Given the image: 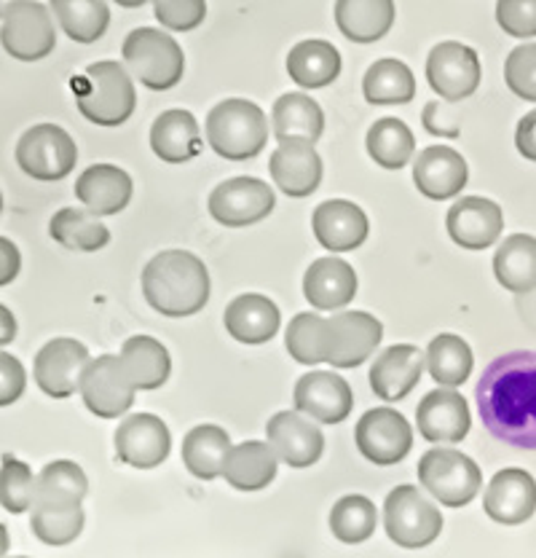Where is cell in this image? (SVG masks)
Segmentation results:
<instances>
[{"label": "cell", "mask_w": 536, "mask_h": 558, "mask_svg": "<svg viewBox=\"0 0 536 558\" xmlns=\"http://www.w3.org/2000/svg\"><path fill=\"white\" fill-rule=\"evenodd\" d=\"M488 433L512 449L536 451V352H510L483 371L475 389Z\"/></svg>", "instance_id": "1"}, {"label": "cell", "mask_w": 536, "mask_h": 558, "mask_svg": "<svg viewBox=\"0 0 536 558\" xmlns=\"http://www.w3.org/2000/svg\"><path fill=\"white\" fill-rule=\"evenodd\" d=\"M145 301L165 317H191L209 301V271L188 250H165L143 271Z\"/></svg>", "instance_id": "2"}, {"label": "cell", "mask_w": 536, "mask_h": 558, "mask_svg": "<svg viewBox=\"0 0 536 558\" xmlns=\"http://www.w3.org/2000/svg\"><path fill=\"white\" fill-rule=\"evenodd\" d=\"M73 95L81 116L97 126H119L137 108V92L119 62H95L73 78Z\"/></svg>", "instance_id": "3"}, {"label": "cell", "mask_w": 536, "mask_h": 558, "mask_svg": "<svg viewBox=\"0 0 536 558\" xmlns=\"http://www.w3.org/2000/svg\"><path fill=\"white\" fill-rule=\"evenodd\" d=\"M207 140L223 159H255L268 143L266 113L249 100H223L207 116Z\"/></svg>", "instance_id": "4"}, {"label": "cell", "mask_w": 536, "mask_h": 558, "mask_svg": "<svg viewBox=\"0 0 536 558\" xmlns=\"http://www.w3.org/2000/svg\"><path fill=\"white\" fill-rule=\"evenodd\" d=\"M126 68L134 78L154 92H167L178 86L185 70V54L172 35L156 31V27H137L126 35L121 46Z\"/></svg>", "instance_id": "5"}, {"label": "cell", "mask_w": 536, "mask_h": 558, "mask_svg": "<svg viewBox=\"0 0 536 558\" xmlns=\"http://www.w3.org/2000/svg\"><path fill=\"white\" fill-rule=\"evenodd\" d=\"M383 526L400 548H427L442 532L440 510L416 486H398L383 502Z\"/></svg>", "instance_id": "6"}, {"label": "cell", "mask_w": 536, "mask_h": 558, "mask_svg": "<svg viewBox=\"0 0 536 558\" xmlns=\"http://www.w3.org/2000/svg\"><path fill=\"white\" fill-rule=\"evenodd\" d=\"M418 481L437 502L448 508H464L480 492V468L462 451L433 449L418 462Z\"/></svg>", "instance_id": "7"}, {"label": "cell", "mask_w": 536, "mask_h": 558, "mask_svg": "<svg viewBox=\"0 0 536 558\" xmlns=\"http://www.w3.org/2000/svg\"><path fill=\"white\" fill-rule=\"evenodd\" d=\"M75 140L57 124L31 126L16 143V165L35 180H62L75 170Z\"/></svg>", "instance_id": "8"}, {"label": "cell", "mask_w": 536, "mask_h": 558, "mask_svg": "<svg viewBox=\"0 0 536 558\" xmlns=\"http://www.w3.org/2000/svg\"><path fill=\"white\" fill-rule=\"evenodd\" d=\"M0 44L20 62H38L49 57L57 46L49 9L35 0H20L11 5L0 25Z\"/></svg>", "instance_id": "9"}, {"label": "cell", "mask_w": 536, "mask_h": 558, "mask_svg": "<svg viewBox=\"0 0 536 558\" xmlns=\"http://www.w3.org/2000/svg\"><path fill=\"white\" fill-rule=\"evenodd\" d=\"M383 325L368 312H341L325 319V363L357 368L381 344Z\"/></svg>", "instance_id": "10"}, {"label": "cell", "mask_w": 536, "mask_h": 558, "mask_svg": "<svg viewBox=\"0 0 536 558\" xmlns=\"http://www.w3.org/2000/svg\"><path fill=\"white\" fill-rule=\"evenodd\" d=\"M81 398H84L86 409L95 416L102 418H119L132 409L134 403V384L126 376L121 357L115 354H102V357L92 360L86 365L84 376H81L78 387Z\"/></svg>", "instance_id": "11"}, {"label": "cell", "mask_w": 536, "mask_h": 558, "mask_svg": "<svg viewBox=\"0 0 536 558\" xmlns=\"http://www.w3.org/2000/svg\"><path fill=\"white\" fill-rule=\"evenodd\" d=\"M427 81L442 100H467L480 86V57L467 44L442 40L429 51Z\"/></svg>", "instance_id": "12"}, {"label": "cell", "mask_w": 536, "mask_h": 558, "mask_svg": "<svg viewBox=\"0 0 536 558\" xmlns=\"http://www.w3.org/2000/svg\"><path fill=\"white\" fill-rule=\"evenodd\" d=\"M273 205H277V196L268 189V183L258 178H231L209 194V215L231 229H242V226H253L268 218Z\"/></svg>", "instance_id": "13"}, {"label": "cell", "mask_w": 536, "mask_h": 558, "mask_svg": "<svg viewBox=\"0 0 536 558\" xmlns=\"http://www.w3.org/2000/svg\"><path fill=\"white\" fill-rule=\"evenodd\" d=\"M357 449L373 464H398L413 446V433L407 418L392 409H373L357 422L354 429Z\"/></svg>", "instance_id": "14"}, {"label": "cell", "mask_w": 536, "mask_h": 558, "mask_svg": "<svg viewBox=\"0 0 536 558\" xmlns=\"http://www.w3.org/2000/svg\"><path fill=\"white\" fill-rule=\"evenodd\" d=\"M92 363L89 349L75 339H51L35 354V384L49 398L65 400L78 392L81 376Z\"/></svg>", "instance_id": "15"}, {"label": "cell", "mask_w": 536, "mask_h": 558, "mask_svg": "<svg viewBox=\"0 0 536 558\" xmlns=\"http://www.w3.org/2000/svg\"><path fill=\"white\" fill-rule=\"evenodd\" d=\"M266 435L273 453L295 470L312 468L322 457V433L301 411H279V414H273L266 424Z\"/></svg>", "instance_id": "16"}, {"label": "cell", "mask_w": 536, "mask_h": 558, "mask_svg": "<svg viewBox=\"0 0 536 558\" xmlns=\"http://www.w3.org/2000/svg\"><path fill=\"white\" fill-rule=\"evenodd\" d=\"M172 435L169 427L154 414H132L115 429V453L121 462L139 470H154L169 457Z\"/></svg>", "instance_id": "17"}, {"label": "cell", "mask_w": 536, "mask_h": 558, "mask_svg": "<svg viewBox=\"0 0 536 558\" xmlns=\"http://www.w3.org/2000/svg\"><path fill=\"white\" fill-rule=\"evenodd\" d=\"M354 409V392L333 371H312L295 384V411L322 424L343 422Z\"/></svg>", "instance_id": "18"}, {"label": "cell", "mask_w": 536, "mask_h": 558, "mask_svg": "<svg viewBox=\"0 0 536 558\" xmlns=\"http://www.w3.org/2000/svg\"><path fill=\"white\" fill-rule=\"evenodd\" d=\"M446 226L459 247L486 250L502 236L504 215L497 202L483 199V196H464L448 209Z\"/></svg>", "instance_id": "19"}, {"label": "cell", "mask_w": 536, "mask_h": 558, "mask_svg": "<svg viewBox=\"0 0 536 558\" xmlns=\"http://www.w3.org/2000/svg\"><path fill=\"white\" fill-rule=\"evenodd\" d=\"M416 424L433 444H462L472 427L467 400L456 389H433L418 403Z\"/></svg>", "instance_id": "20"}, {"label": "cell", "mask_w": 536, "mask_h": 558, "mask_svg": "<svg viewBox=\"0 0 536 558\" xmlns=\"http://www.w3.org/2000/svg\"><path fill=\"white\" fill-rule=\"evenodd\" d=\"M483 508L488 519L504 526L526 523L536 513V481L521 468L499 470L486 488Z\"/></svg>", "instance_id": "21"}, {"label": "cell", "mask_w": 536, "mask_h": 558, "mask_svg": "<svg viewBox=\"0 0 536 558\" xmlns=\"http://www.w3.org/2000/svg\"><path fill=\"white\" fill-rule=\"evenodd\" d=\"M427 357L413 344H394L383 349L370 368V387L387 403L407 398L422 381Z\"/></svg>", "instance_id": "22"}, {"label": "cell", "mask_w": 536, "mask_h": 558, "mask_svg": "<svg viewBox=\"0 0 536 558\" xmlns=\"http://www.w3.org/2000/svg\"><path fill=\"white\" fill-rule=\"evenodd\" d=\"M467 178L470 172L464 156L453 148H446V145H433V148L422 150L416 156V165H413V183L427 199L435 202L462 194Z\"/></svg>", "instance_id": "23"}, {"label": "cell", "mask_w": 536, "mask_h": 558, "mask_svg": "<svg viewBox=\"0 0 536 558\" xmlns=\"http://www.w3.org/2000/svg\"><path fill=\"white\" fill-rule=\"evenodd\" d=\"M314 236L325 250L333 253H346V250L360 247L368 240V215L363 213L354 202L346 199H330L322 202L314 209Z\"/></svg>", "instance_id": "24"}, {"label": "cell", "mask_w": 536, "mask_h": 558, "mask_svg": "<svg viewBox=\"0 0 536 558\" xmlns=\"http://www.w3.org/2000/svg\"><path fill=\"white\" fill-rule=\"evenodd\" d=\"M273 183L293 199L312 196L322 183V159L308 143H284L279 145L268 161Z\"/></svg>", "instance_id": "25"}, {"label": "cell", "mask_w": 536, "mask_h": 558, "mask_svg": "<svg viewBox=\"0 0 536 558\" xmlns=\"http://www.w3.org/2000/svg\"><path fill=\"white\" fill-rule=\"evenodd\" d=\"M303 295L312 306L322 312L343 310L357 295V275L341 258L314 260L303 277Z\"/></svg>", "instance_id": "26"}, {"label": "cell", "mask_w": 536, "mask_h": 558, "mask_svg": "<svg viewBox=\"0 0 536 558\" xmlns=\"http://www.w3.org/2000/svg\"><path fill=\"white\" fill-rule=\"evenodd\" d=\"M223 323L239 344H266L279 330V310L266 295L244 293L226 306Z\"/></svg>", "instance_id": "27"}, {"label": "cell", "mask_w": 536, "mask_h": 558, "mask_svg": "<svg viewBox=\"0 0 536 558\" xmlns=\"http://www.w3.org/2000/svg\"><path fill=\"white\" fill-rule=\"evenodd\" d=\"M132 178L121 167L95 165L75 180V196L92 215H115L132 199Z\"/></svg>", "instance_id": "28"}, {"label": "cell", "mask_w": 536, "mask_h": 558, "mask_svg": "<svg viewBox=\"0 0 536 558\" xmlns=\"http://www.w3.org/2000/svg\"><path fill=\"white\" fill-rule=\"evenodd\" d=\"M150 148L161 161L183 165L202 154V130L194 113L183 108L165 110L150 130Z\"/></svg>", "instance_id": "29"}, {"label": "cell", "mask_w": 536, "mask_h": 558, "mask_svg": "<svg viewBox=\"0 0 536 558\" xmlns=\"http://www.w3.org/2000/svg\"><path fill=\"white\" fill-rule=\"evenodd\" d=\"M273 137L279 145L284 143H308L314 145L322 137L325 113L319 102L303 92H290L273 102Z\"/></svg>", "instance_id": "30"}, {"label": "cell", "mask_w": 536, "mask_h": 558, "mask_svg": "<svg viewBox=\"0 0 536 558\" xmlns=\"http://www.w3.org/2000/svg\"><path fill=\"white\" fill-rule=\"evenodd\" d=\"M336 25L354 44H373L394 25V0H336Z\"/></svg>", "instance_id": "31"}, {"label": "cell", "mask_w": 536, "mask_h": 558, "mask_svg": "<svg viewBox=\"0 0 536 558\" xmlns=\"http://www.w3.org/2000/svg\"><path fill=\"white\" fill-rule=\"evenodd\" d=\"M279 457L273 453L271 444L264 440H247L231 449L226 459L223 478L239 492H260L277 478Z\"/></svg>", "instance_id": "32"}, {"label": "cell", "mask_w": 536, "mask_h": 558, "mask_svg": "<svg viewBox=\"0 0 536 558\" xmlns=\"http://www.w3.org/2000/svg\"><path fill=\"white\" fill-rule=\"evenodd\" d=\"M231 449L234 446H231L229 433L223 427L199 424L183 438V464L199 481L220 478Z\"/></svg>", "instance_id": "33"}, {"label": "cell", "mask_w": 536, "mask_h": 558, "mask_svg": "<svg viewBox=\"0 0 536 558\" xmlns=\"http://www.w3.org/2000/svg\"><path fill=\"white\" fill-rule=\"evenodd\" d=\"M121 365H124L126 376L139 392H150L159 389L169 379L172 371V360H169L167 347L156 341L154 336H132L124 347H121Z\"/></svg>", "instance_id": "34"}, {"label": "cell", "mask_w": 536, "mask_h": 558, "mask_svg": "<svg viewBox=\"0 0 536 558\" xmlns=\"http://www.w3.org/2000/svg\"><path fill=\"white\" fill-rule=\"evenodd\" d=\"M288 73L301 89H322L341 73V54L328 40H301L290 49Z\"/></svg>", "instance_id": "35"}, {"label": "cell", "mask_w": 536, "mask_h": 558, "mask_svg": "<svg viewBox=\"0 0 536 558\" xmlns=\"http://www.w3.org/2000/svg\"><path fill=\"white\" fill-rule=\"evenodd\" d=\"M494 275L512 293H532L536 288V240L532 234H512L494 255Z\"/></svg>", "instance_id": "36"}, {"label": "cell", "mask_w": 536, "mask_h": 558, "mask_svg": "<svg viewBox=\"0 0 536 558\" xmlns=\"http://www.w3.org/2000/svg\"><path fill=\"white\" fill-rule=\"evenodd\" d=\"M57 25L75 44H95L110 25V9L105 0H49Z\"/></svg>", "instance_id": "37"}, {"label": "cell", "mask_w": 536, "mask_h": 558, "mask_svg": "<svg viewBox=\"0 0 536 558\" xmlns=\"http://www.w3.org/2000/svg\"><path fill=\"white\" fill-rule=\"evenodd\" d=\"M49 234L62 247L78 250V253H95V250H102L110 242L108 226L102 220H97V215L75 207L60 209L51 218Z\"/></svg>", "instance_id": "38"}, {"label": "cell", "mask_w": 536, "mask_h": 558, "mask_svg": "<svg viewBox=\"0 0 536 558\" xmlns=\"http://www.w3.org/2000/svg\"><path fill=\"white\" fill-rule=\"evenodd\" d=\"M363 92L370 105H405L416 95V78L405 62L378 60L365 73Z\"/></svg>", "instance_id": "39"}, {"label": "cell", "mask_w": 536, "mask_h": 558, "mask_svg": "<svg viewBox=\"0 0 536 558\" xmlns=\"http://www.w3.org/2000/svg\"><path fill=\"white\" fill-rule=\"evenodd\" d=\"M86 492H89L86 473L81 470V464L70 462V459L49 462L38 473V481H35V502L81 505Z\"/></svg>", "instance_id": "40"}, {"label": "cell", "mask_w": 536, "mask_h": 558, "mask_svg": "<svg viewBox=\"0 0 536 558\" xmlns=\"http://www.w3.org/2000/svg\"><path fill=\"white\" fill-rule=\"evenodd\" d=\"M427 368L442 387H462L472 374V349L456 333L435 336L427 349Z\"/></svg>", "instance_id": "41"}, {"label": "cell", "mask_w": 536, "mask_h": 558, "mask_svg": "<svg viewBox=\"0 0 536 558\" xmlns=\"http://www.w3.org/2000/svg\"><path fill=\"white\" fill-rule=\"evenodd\" d=\"M368 154L383 170H402L416 154V137L400 119H378L368 132Z\"/></svg>", "instance_id": "42"}, {"label": "cell", "mask_w": 536, "mask_h": 558, "mask_svg": "<svg viewBox=\"0 0 536 558\" xmlns=\"http://www.w3.org/2000/svg\"><path fill=\"white\" fill-rule=\"evenodd\" d=\"M84 508L81 505H51V502H35L33 505V534L46 545H70L78 539L84 532Z\"/></svg>", "instance_id": "43"}, {"label": "cell", "mask_w": 536, "mask_h": 558, "mask_svg": "<svg viewBox=\"0 0 536 558\" xmlns=\"http://www.w3.org/2000/svg\"><path fill=\"white\" fill-rule=\"evenodd\" d=\"M378 523V510L363 494H346L330 510V532L346 545H360L373 537Z\"/></svg>", "instance_id": "44"}, {"label": "cell", "mask_w": 536, "mask_h": 558, "mask_svg": "<svg viewBox=\"0 0 536 558\" xmlns=\"http://www.w3.org/2000/svg\"><path fill=\"white\" fill-rule=\"evenodd\" d=\"M35 475L31 464L16 459L14 453H3L0 459V505L9 513L22 515L35 502Z\"/></svg>", "instance_id": "45"}, {"label": "cell", "mask_w": 536, "mask_h": 558, "mask_svg": "<svg viewBox=\"0 0 536 558\" xmlns=\"http://www.w3.org/2000/svg\"><path fill=\"white\" fill-rule=\"evenodd\" d=\"M290 357L301 365H322L325 363V319L312 312L295 314L288 325Z\"/></svg>", "instance_id": "46"}, {"label": "cell", "mask_w": 536, "mask_h": 558, "mask_svg": "<svg viewBox=\"0 0 536 558\" xmlns=\"http://www.w3.org/2000/svg\"><path fill=\"white\" fill-rule=\"evenodd\" d=\"M507 86L523 100L536 102V44L515 46L504 62Z\"/></svg>", "instance_id": "47"}, {"label": "cell", "mask_w": 536, "mask_h": 558, "mask_svg": "<svg viewBox=\"0 0 536 558\" xmlns=\"http://www.w3.org/2000/svg\"><path fill=\"white\" fill-rule=\"evenodd\" d=\"M161 27L178 33L196 31L207 16V0H154Z\"/></svg>", "instance_id": "48"}, {"label": "cell", "mask_w": 536, "mask_h": 558, "mask_svg": "<svg viewBox=\"0 0 536 558\" xmlns=\"http://www.w3.org/2000/svg\"><path fill=\"white\" fill-rule=\"evenodd\" d=\"M497 22L507 35L532 38L536 35V0H499Z\"/></svg>", "instance_id": "49"}, {"label": "cell", "mask_w": 536, "mask_h": 558, "mask_svg": "<svg viewBox=\"0 0 536 558\" xmlns=\"http://www.w3.org/2000/svg\"><path fill=\"white\" fill-rule=\"evenodd\" d=\"M27 387V374L14 354L0 349V409L16 403Z\"/></svg>", "instance_id": "50"}, {"label": "cell", "mask_w": 536, "mask_h": 558, "mask_svg": "<svg viewBox=\"0 0 536 558\" xmlns=\"http://www.w3.org/2000/svg\"><path fill=\"white\" fill-rule=\"evenodd\" d=\"M424 126H427L429 135L459 137V119L448 113L446 108H440V102H427V108H424Z\"/></svg>", "instance_id": "51"}, {"label": "cell", "mask_w": 536, "mask_h": 558, "mask_svg": "<svg viewBox=\"0 0 536 558\" xmlns=\"http://www.w3.org/2000/svg\"><path fill=\"white\" fill-rule=\"evenodd\" d=\"M20 269H22L20 247H16L11 240H5V236H0V288L14 282L16 275H20Z\"/></svg>", "instance_id": "52"}, {"label": "cell", "mask_w": 536, "mask_h": 558, "mask_svg": "<svg viewBox=\"0 0 536 558\" xmlns=\"http://www.w3.org/2000/svg\"><path fill=\"white\" fill-rule=\"evenodd\" d=\"M515 145L517 150H521V156L536 161V110H532V113H526L517 121Z\"/></svg>", "instance_id": "53"}, {"label": "cell", "mask_w": 536, "mask_h": 558, "mask_svg": "<svg viewBox=\"0 0 536 558\" xmlns=\"http://www.w3.org/2000/svg\"><path fill=\"white\" fill-rule=\"evenodd\" d=\"M16 339V317L11 314L9 306L0 304V347L11 344Z\"/></svg>", "instance_id": "54"}, {"label": "cell", "mask_w": 536, "mask_h": 558, "mask_svg": "<svg viewBox=\"0 0 536 558\" xmlns=\"http://www.w3.org/2000/svg\"><path fill=\"white\" fill-rule=\"evenodd\" d=\"M9 545H11L9 529H5L3 523H0V558H5V554H9Z\"/></svg>", "instance_id": "55"}, {"label": "cell", "mask_w": 536, "mask_h": 558, "mask_svg": "<svg viewBox=\"0 0 536 558\" xmlns=\"http://www.w3.org/2000/svg\"><path fill=\"white\" fill-rule=\"evenodd\" d=\"M119 5H124V9H139V5H145L148 0H115Z\"/></svg>", "instance_id": "56"}, {"label": "cell", "mask_w": 536, "mask_h": 558, "mask_svg": "<svg viewBox=\"0 0 536 558\" xmlns=\"http://www.w3.org/2000/svg\"><path fill=\"white\" fill-rule=\"evenodd\" d=\"M14 3H20V0H0V20H3L5 11H9Z\"/></svg>", "instance_id": "57"}, {"label": "cell", "mask_w": 536, "mask_h": 558, "mask_svg": "<svg viewBox=\"0 0 536 558\" xmlns=\"http://www.w3.org/2000/svg\"><path fill=\"white\" fill-rule=\"evenodd\" d=\"M0 213H3V194H0Z\"/></svg>", "instance_id": "58"}, {"label": "cell", "mask_w": 536, "mask_h": 558, "mask_svg": "<svg viewBox=\"0 0 536 558\" xmlns=\"http://www.w3.org/2000/svg\"><path fill=\"white\" fill-rule=\"evenodd\" d=\"M11 558H27V556H11Z\"/></svg>", "instance_id": "59"}]
</instances>
